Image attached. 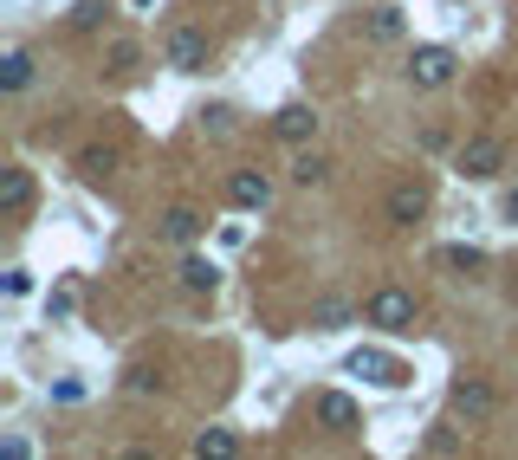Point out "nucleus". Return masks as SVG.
Segmentation results:
<instances>
[{
    "label": "nucleus",
    "mask_w": 518,
    "mask_h": 460,
    "mask_svg": "<svg viewBox=\"0 0 518 460\" xmlns=\"http://www.w3.org/2000/svg\"><path fill=\"white\" fill-rule=\"evenodd\" d=\"M363 324H376V331H389V337H408V331L421 324L415 292H402V286H376L370 299H363Z\"/></svg>",
    "instance_id": "obj_1"
},
{
    "label": "nucleus",
    "mask_w": 518,
    "mask_h": 460,
    "mask_svg": "<svg viewBox=\"0 0 518 460\" xmlns=\"http://www.w3.org/2000/svg\"><path fill=\"white\" fill-rule=\"evenodd\" d=\"M162 65H169V72H208L214 39L201 33V26H169V33H162Z\"/></svg>",
    "instance_id": "obj_2"
},
{
    "label": "nucleus",
    "mask_w": 518,
    "mask_h": 460,
    "mask_svg": "<svg viewBox=\"0 0 518 460\" xmlns=\"http://www.w3.org/2000/svg\"><path fill=\"white\" fill-rule=\"evenodd\" d=\"M447 402H454V415H460L467 428H480V422H493V415H499V389L486 383V376H473V370H460V376H454Z\"/></svg>",
    "instance_id": "obj_3"
},
{
    "label": "nucleus",
    "mask_w": 518,
    "mask_h": 460,
    "mask_svg": "<svg viewBox=\"0 0 518 460\" xmlns=\"http://www.w3.org/2000/svg\"><path fill=\"white\" fill-rule=\"evenodd\" d=\"M454 169L467 175V182H493V175L506 169V137H493V130L467 137V143H460V156H454Z\"/></svg>",
    "instance_id": "obj_4"
},
{
    "label": "nucleus",
    "mask_w": 518,
    "mask_h": 460,
    "mask_svg": "<svg viewBox=\"0 0 518 460\" xmlns=\"http://www.w3.org/2000/svg\"><path fill=\"white\" fill-rule=\"evenodd\" d=\"M454 72H460L454 46H415V52H408V85H415V91H441V85H454Z\"/></svg>",
    "instance_id": "obj_5"
},
{
    "label": "nucleus",
    "mask_w": 518,
    "mask_h": 460,
    "mask_svg": "<svg viewBox=\"0 0 518 460\" xmlns=\"http://www.w3.org/2000/svg\"><path fill=\"white\" fill-rule=\"evenodd\" d=\"M428 201H434V188L421 182V175H402V182H389V195H383L389 227H415L421 214H428Z\"/></svg>",
    "instance_id": "obj_6"
},
{
    "label": "nucleus",
    "mask_w": 518,
    "mask_h": 460,
    "mask_svg": "<svg viewBox=\"0 0 518 460\" xmlns=\"http://www.w3.org/2000/svg\"><path fill=\"white\" fill-rule=\"evenodd\" d=\"M227 201L247 214H266L272 208V175L266 169H227Z\"/></svg>",
    "instance_id": "obj_7"
},
{
    "label": "nucleus",
    "mask_w": 518,
    "mask_h": 460,
    "mask_svg": "<svg viewBox=\"0 0 518 460\" xmlns=\"http://www.w3.org/2000/svg\"><path fill=\"white\" fill-rule=\"evenodd\" d=\"M272 137H279V143H292V150H305V143L318 137V111H311L305 98L279 104V111H272Z\"/></svg>",
    "instance_id": "obj_8"
},
{
    "label": "nucleus",
    "mask_w": 518,
    "mask_h": 460,
    "mask_svg": "<svg viewBox=\"0 0 518 460\" xmlns=\"http://www.w3.org/2000/svg\"><path fill=\"white\" fill-rule=\"evenodd\" d=\"M311 415H318V428H331V435H357L363 428V409L344 396V389H324V396L311 402Z\"/></svg>",
    "instance_id": "obj_9"
},
{
    "label": "nucleus",
    "mask_w": 518,
    "mask_h": 460,
    "mask_svg": "<svg viewBox=\"0 0 518 460\" xmlns=\"http://www.w3.org/2000/svg\"><path fill=\"white\" fill-rule=\"evenodd\" d=\"M33 169H26V162H7V169H0V214H26L33 208Z\"/></svg>",
    "instance_id": "obj_10"
},
{
    "label": "nucleus",
    "mask_w": 518,
    "mask_h": 460,
    "mask_svg": "<svg viewBox=\"0 0 518 460\" xmlns=\"http://www.w3.org/2000/svg\"><path fill=\"white\" fill-rule=\"evenodd\" d=\"M201 234H208V214H201V208H188V201L162 214V240H175V247H195Z\"/></svg>",
    "instance_id": "obj_11"
},
{
    "label": "nucleus",
    "mask_w": 518,
    "mask_h": 460,
    "mask_svg": "<svg viewBox=\"0 0 518 460\" xmlns=\"http://www.w3.org/2000/svg\"><path fill=\"white\" fill-rule=\"evenodd\" d=\"M350 376H370V383H383V389L408 383V376H402V363L383 357V350H357V357H350Z\"/></svg>",
    "instance_id": "obj_12"
},
{
    "label": "nucleus",
    "mask_w": 518,
    "mask_h": 460,
    "mask_svg": "<svg viewBox=\"0 0 518 460\" xmlns=\"http://www.w3.org/2000/svg\"><path fill=\"white\" fill-rule=\"evenodd\" d=\"M402 33H408V20H402V7H389V0L363 13V39H376V46H395Z\"/></svg>",
    "instance_id": "obj_13"
},
{
    "label": "nucleus",
    "mask_w": 518,
    "mask_h": 460,
    "mask_svg": "<svg viewBox=\"0 0 518 460\" xmlns=\"http://www.w3.org/2000/svg\"><path fill=\"white\" fill-rule=\"evenodd\" d=\"M175 279H182V292H214V286H221V266H214L208 253H182Z\"/></svg>",
    "instance_id": "obj_14"
},
{
    "label": "nucleus",
    "mask_w": 518,
    "mask_h": 460,
    "mask_svg": "<svg viewBox=\"0 0 518 460\" xmlns=\"http://www.w3.org/2000/svg\"><path fill=\"white\" fill-rule=\"evenodd\" d=\"M26 85H33V52H26V46H13L7 59H0V91H7V98H20Z\"/></svg>",
    "instance_id": "obj_15"
},
{
    "label": "nucleus",
    "mask_w": 518,
    "mask_h": 460,
    "mask_svg": "<svg viewBox=\"0 0 518 460\" xmlns=\"http://www.w3.org/2000/svg\"><path fill=\"white\" fill-rule=\"evenodd\" d=\"M434 260H441L454 279H467V273H480V266H486V253H480V247H460V240H454V247H441Z\"/></svg>",
    "instance_id": "obj_16"
},
{
    "label": "nucleus",
    "mask_w": 518,
    "mask_h": 460,
    "mask_svg": "<svg viewBox=\"0 0 518 460\" xmlns=\"http://www.w3.org/2000/svg\"><path fill=\"white\" fill-rule=\"evenodd\" d=\"M350 318H363V311L350 305V299H324L318 311H311V331H344Z\"/></svg>",
    "instance_id": "obj_17"
},
{
    "label": "nucleus",
    "mask_w": 518,
    "mask_h": 460,
    "mask_svg": "<svg viewBox=\"0 0 518 460\" xmlns=\"http://www.w3.org/2000/svg\"><path fill=\"white\" fill-rule=\"evenodd\" d=\"M292 182L298 188H324V182H331V162H324L318 150H305V156L292 162Z\"/></svg>",
    "instance_id": "obj_18"
},
{
    "label": "nucleus",
    "mask_w": 518,
    "mask_h": 460,
    "mask_svg": "<svg viewBox=\"0 0 518 460\" xmlns=\"http://www.w3.org/2000/svg\"><path fill=\"white\" fill-rule=\"evenodd\" d=\"M195 454H240V435H234V428H201Z\"/></svg>",
    "instance_id": "obj_19"
},
{
    "label": "nucleus",
    "mask_w": 518,
    "mask_h": 460,
    "mask_svg": "<svg viewBox=\"0 0 518 460\" xmlns=\"http://www.w3.org/2000/svg\"><path fill=\"white\" fill-rule=\"evenodd\" d=\"M104 20H111V7H104V0H78V7H72V33H98Z\"/></svg>",
    "instance_id": "obj_20"
},
{
    "label": "nucleus",
    "mask_w": 518,
    "mask_h": 460,
    "mask_svg": "<svg viewBox=\"0 0 518 460\" xmlns=\"http://www.w3.org/2000/svg\"><path fill=\"white\" fill-rule=\"evenodd\" d=\"M104 59H111V72H117V78H130V72H136V59H143V46H136V39H111V52H104Z\"/></svg>",
    "instance_id": "obj_21"
},
{
    "label": "nucleus",
    "mask_w": 518,
    "mask_h": 460,
    "mask_svg": "<svg viewBox=\"0 0 518 460\" xmlns=\"http://www.w3.org/2000/svg\"><path fill=\"white\" fill-rule=\"evenodd\" d=\"M421 448H428V454H460V448H467V441L454 435V422H434V428H428V441H421Z\"/></svg>",
    "instance_id": "obj_22"
},
{
    "label": "nucleus",
    "mask_w": 518,
    "mask_h": 460,
    "mask_svg": "<svg viewBox=\"0 0 518 460\" xmlns=\"http://www.w3.org/2000/svg\"><path fill=\"white\" fill-rule=\"evenodd\" d=\"M78 169H85V175H111L117 169V150H78Z\"/></svg>",
    "instance_id": "obj_23"
},
{
    "label": "nucleus",
    "mask_w": 518,
    "mask_h": 460,
    "mask_svg": "<svg viewBox=\"0 0 518 460\" xmlns=\"http://www.w3.org/2000/svg\"><path fill=\"white\" fill-rule=\"evenodd\" d=\"M156 383H162L156 370H130V383H124V389H130V396H149V389H156Z\"/></svg>",
    "instance_id": "obj_24"
},
{
    "label": "nucleus",
    "mask_w": 518,
    "mask_h": 460,
    "mask_svg": "<svg viewBox=\"0 0 518 460\" xmlns=\"http://www.w3.org/2000/svg\"><path fill=\"white\" fill-rule=\"evenodd\" d=\"M499 214H506V221L518 227V188H506V201H499Z\"/></svg>",
    "instance_id": "obj_25"
}]
</instances>
